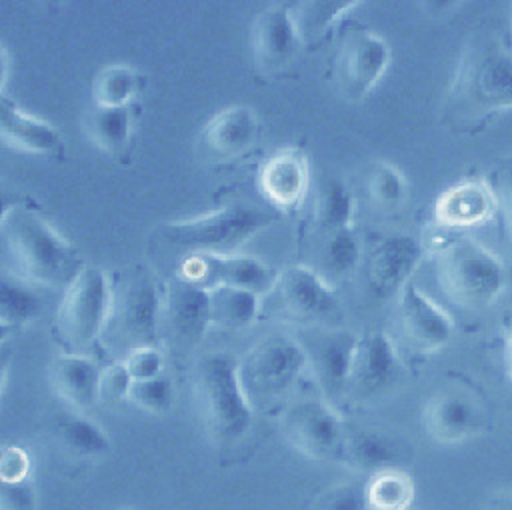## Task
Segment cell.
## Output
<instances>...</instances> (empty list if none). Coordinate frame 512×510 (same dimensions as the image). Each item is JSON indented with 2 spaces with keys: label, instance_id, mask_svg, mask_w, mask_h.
<instances>
[{
  "label": "cell",
  "instance_id": "cell-1",
  "mask_svg": "<svg viewBox=\"0 0 512 510\" xmlns=\"http://www.w3.org/2000/svg\"><path fill=\"white\" fill-rule=\"evenodd\" d=\"M0 234L18 278L26 284L66 288L84 268L76 246L24 204H12Z\"/></svg>",
  "mask_w": 512,
  "mask_h": 510
},
{
  "label": "cell",
  "instance_id": "cell-2",
  "mask_svg": "<svg viewBox=\"0 0 512 510\" xmlns=\"http://www.w3.org/2000/svg\"><path fill=\"white\" fill-rule=\"evenodd\" d=\"M512 108V48L480 42L466 48L446 94L448 118L476 124Z\"/></svg>",
  "mask_w": 512,
  "mask_h": 510
},
{
  "label": "cell",
  "instance_id": "cell-3",
  "mask_svg": "<svg viewBox=\"0 0 512 510\" xmlns=\"http://www.w3.org/2000/svg\"><path fill=\"white\" fill-rule=\"evenodd\" d=\"M196 410L204 432L216 446L240 442L252 426V404L238 376V362L226 352H208L192 374Z\"/></svg>",
  "mask_w": 512,
  "mask_h": 510
},
{
  "label": "cell",
  "instance_id": "cell-4",
  "mask_svg": "<svg viewBox=\"0 0 512 510\" xmlns=\"http://www.w3.org/2000/svg\"><path fill=\"white\" fill-rule=\"evenodd\" d=\"M272 224V216L246 202H232L206 214L160 228V238L184 254H234Z\"/></svg>",
  "mask_w": 512,
  "mask_h": 510
},
{
  "label": "cell",
  "instance_id": "cell-5",
  "mask_svg": "<svg viewBox=\"0 0 512 510\" xmlns=\"http://www.w3.org/2000/svg\"><path fill=\"white\" fill-rule=\"evenodd\" d=\"M436 280L450 302L462 308H484L500 296L506 272L496 254L460 236L438 248Z\"/></svg>",
  "mask_w": 512,
  "mask_h": 510
},
{
  "label": "cell",
  "instance_id": "cell-6",
  "mask_svg": "<svg viewBox=\"0 0 512 510\" xmlns=\"http://www.w3.org/2000/svg\"><path fill=\"white\" fill-rule=\"evenodd\" d=\"M114 310V294L106 272L98 266H84L64 288L56 310L54 328L60 344L70 354L92 348L104 332Z\"/></svg>",
  "mask_w": 512,
  "mask_h": 510
},
{
  "label": "cell",
  "instance_id": "cell-7",
  "mask_svg": "<svg viewBox=\"0 0 512 510\" xmlns=\"http://www.w3.org/2000/svg\"><path fill=\"white\" fill-rule=\"evenodd\" d=\"M308 366L304 346L284 334L256 342L238 362V376L248 402L254 406L284 396Z\"/></svg>",
  "mask_w": 512,
  "mask_h": 510
},
{
  "label": "cell",
  "instance_id": "cell-8",
  "mask_svg": "<svg viewBox=\"0 0 512 510\" xmlns=\"http://www.w3.org/2000/svg\"><path fill=\"white\" fill-rule=\"evenodd\" d=\"M346 430L334 404L324 398H298L282 414L286 440L314 460H338Z\"/></svg>",
  "mask_w": 512,
  "mask_h": 510
},
{
  "label": "cell",
  "instance_id": "cell-9",
  "mask_svg": "<svg viewBox=\"0 0 512 510\" xmlns=\"http://www.w3.org/2000/svg\"><path fill=\"white\" fill-rule=\"evenodd\" d=\"M176 276L206 290L230 286L262 296L272 292L278 280V270L254 256L240 252L186 254L178 264Z\"/></svg>",
  "mask_w": 512,
  "mask_h": 510
},
{
  "label": "cell",
  "instance_id": "cell-10",
  "mask_svg": "<svg viewBox=\"0 0 512 510\" xmlns=\"http://www.w3.org/2000/svg\"><path fill=\"white\" fill-rule=\"evenodd\" d=\"M404 376V362L392 338L382 330L356 336L346 396L368 402L388 394Z\"/></svg>",
  "mask_w": 512,
  "mask_h": 510
},
{
  "label": "cell",
  "instance_id": "cell-11",
  "mask_svg": "<svg viewBox=\"0 0 512 510\" xmlns=\"http://www.w3.org/2000/svg\"><path fill=\"white\" fill-rule=\"evenodd\" d=\"M424 256V246L412 234H384L364 256V278L370 296L386 300L400 294Z\"/></svg>",
  "mask_w": 512,
  "mask_h": 510
},
{
  "label": "cell",
  "instance_id": "cell-12",
  "mask_svg": "<svg viewBox=\"0 0 512 510\" xmlns=\"http://www.w3.org/2000/svg\"><path fill=\"white\" fill-rule=\"evenodd\" d=\"M390 64L388 42L370 30L350 32L338 50L336 80L340 92L358 100L366 96L384 76Z\"/></svg>",
  "mask_w": 512,
  "mask_h": 510
},
{
  "label": "cell",
  "instance_id": "cell-13",
  "mask_svg": "<svg viewBox=\"0 0 512 510\" xmlns=\"http://www.w3.org/2000/svg\"><path fill=\"white\" fill-rule=\"evenodd\" d=\"M252 58L262 74L286 68L304 44L288 4L266 6L252 24Z\"/></svg>",
  "mask_w": 512,
  "mask_h": 510
},
{
  "label": "cell",
  "instance_id": "cell-14",
  "mask_svg": "<svg viewBox=\"0 0 512 510\" xmlns=\"http://www.w3.org/2000/svg\"><path fill=\"white\" fill-rule=\"evenodd\" d=\"M398 322L404 340L416 352H438L454 336L450 314L412 282L398 294Z\"/></svg>",
  "mask_w": 512,
  "mask_h": 510
},
{
  "label": "cell",
  "instance_id": "cell-15",
  "mask_svg": "<svg viewBox=\"0 0 512 510\" xmlns=\"http://www.w3.org/2000/svg\"><path fill=\"white\" fill-rule=\"evenodd\" d=\"M484 412L480 404L462 390L442 388L422 408V428L438 444H458L480 432Z\"/></svg>",
  "mask_w": 512,
  "mask_h": 510
},
{
  "label": "cell",
  "instance_id": "cell-16",
  "mask_svg": "<svg viewBox=\"0 0 512 510\" xmlns=\"http://www.w3.org/2000/svg\"><path fill=\"white\" fill-rule=\"evenodd\" d=\"M272 294L288 316L302 322H318L338 312L334 290L308 266H288L278 272Z\"/></svg>",
  "mask_w": 512,
  "mask_h": 510
},
{
  "label": "cell",
  "instance_id": "cell-17",
  "mask_svg": "<svg viewBox=\"0 0 512 510\" xmlns=\"http://www.w3.org/2000/svg\"><path fill=\"white\" fill-rule=\"evenodd\" d=\"M262 198L280 212L296 210L310 186L308 158L298 148H280L260 166L256 178Z\"/></svg>",
  "mask_w": 512,
  "mask_h": 510
},
{
  "label": "cell",
  "instance_id": "cell-18",
  "mask_svg": "<svg viewBox=\"0 0 512 510\" xmlns=\"http://www.w3.org/2000/svg\"><path fill=\"white\" fill-rule=\"evenodd\" d=\"M160 308L162 296L156 280L148 274H134L128 280L120 302L114 304L112 310V316L116 314L118 318L122 334L134 344L132 348L154 344Z\"/></svg>",
  "mask_w": 512,
  "mask_h": 510
},
{
  "label": "cell",
  "instance_id": "cell-19",
  "mask_svg": "<svg viewBox=\"0 0 512 510\" xmlns=\"http://www.w3.org/2000/svg\"><path fill=\"white\" fill-rule=\"evenodd\" d=\"M356 344V334L348 330H332L318 336L310 348L304 346L308 356V366L322 390L324 400L330 404L346 396V382L350 372L352 350Z\"/></svg>",
  "mask_w": 512,
  "mask_h": 510
},
{
  "label": "cell",
  "instance_id": "cell-20",
  "mask_svg": "<svg viewBox=\"0 0 512 510\" xmlns=\"http://www.w3.org/2000/svg\"><path fill=\"white\" fill-rule=\"evenodd\" d=\"M0 144L34 156L60 152V132L44 118L22 110L10 96L0 94Z\"/></svg>",
  "mask_w": 512,
  "mask_h": 510
},
{
  "label": "cell",
  "instance_id": "cell-21",
  "mask_svg": "<svg viewBox=\"0 0 512 510\" xmlns=\"http://www.w3.org/2000/svg\"><path fill=\"white\" fill-rule=\"evenodd\" d=\"M102 368L84 354L62 352L48 366L52 392L72 410L86 412L100 398Z\"/></svg>",
  "mask_w": 512,
  "mask_h": 510
},
{
  "label": "cell",
  "instance_id": "cell-22",
  "mask_svg": "<svg viewBox=\"0 0 512 510\" xmlns=\"http://www.w3.org/2000/svg\"><path fill=\"white\" fill-rule=\"evenodd\" d=\"M258 136V118L250 106L234 104L216 112L204 126L200 140L216 158H238L250 150Z\"/></svg>",
  "mask_w": 512,
  "mask_h": 510
},
{
  "label": "cell",
  "instance_id": "cell-23",
  "mask_svg": "<svg viewBox=\"0 0 512 510\" xmlns=\"http://www.w3.org/2000/svg\"><path fill=\"white\" fill-rule=\"evenodd\" d=\"M496 212L494 196L486 182H460L444 190L434 202V220L444 228L476 226Z\"/></svg>",
  "mask_w": 512,
  "mask_h": 510
},
{
  "label": "cell",
  "instance_id": "cell-24",
  "mask_svg": "<svg viewBox=\"0 0 512 510\" xmlns=\"http://www.w3.org/2000/svg\"><path fill=\"white\" fill-rule=\"evenodd\" d=\"M172 328L188 340H198L212 326L210 292L178 276L170 278L162 296Z\"/></svg>",
  "mask_w": 512,
  "mask_h": 510
},
{
  "label": "cell",
  "instance_id": "cell-25",
  "mask_svg": "<svg viewBox=\"0 0 512 510\" xmlns=\"http://www.w3.org/2000/svg\"><path fill=\"white\" fill-rule=\"evenodd\" d=\"M338 460L344 462L348 468L370 476L378 470L396 466V446L388 436L376 430L348 428Z\"/></svg>",
  "mask_w": 512,
  "mask_h": 510
},
{
  "label": "cell",
  "instance_id": "cell-26",
  "mask_svg": "<svg viewBox=\"0 0 512 510\" xmlns=\"http://www.w3.org/2000/svg\"><path fill=\"white\" fill-rule=\"evenodd\" d=\"M364 496L368 510H412L416 486L406 470L392 466L368 476Z\"/></svg>",
  "mask_w": 512,
  "mask_h": 510
},
{
  "label": "cell",
  "instance_id": "cell-27",
  "mask_svg": "<svg viewBox=\"0 0 512 510\" xmlns=\"http://www.w3.org/2000/svg\"><path fill=\"white\" fill-rule=\"evenodd\" d=\"M354 196L338 178H324L314 196V224L322 234L354 228Z\"/></svg>",
  "mask_w": 512,
  "mask_h": 510
},
{
  "label": "cell",
  "instance_id": "cell-28",
  "mask_svg": "<svg viewBox=\"0 0 512 510\" xmlns=\"http://www.w3.org/2000/svg\"><path fill=\"white\" fill-rule=\"evenodd\" d=\"M210 292L212 326L224 330H240L250 326L260 312V296L248 290L216 286Z\"/></svg>",
  "mask_w": 512,
  "mask_h": 510
},
{
  "label": "cell",
  "instance_id": "cell-29",
  "mask_svg": "<svg viewBox=\"0 0 512 510\" xmlns=\"http://www.w3.org/2000/svg\"><path fill=\"white\" fill-rule=\"evenodd\" d=\"M86 138L106 154H118L130 140L132 118L128 108H92L82 122Z\"/></svg>",
  "mask_w": 512,
  "mask_h": 510
},
{
  "label": "cell",
  "instance_id": "cell-30",
  "mask_svg": "<svg viewBox=\"0 0 512 510\" xmlns=\"http://www.w3.org/2000/svg\"><path fill=\"white\" fill-rule=\"evenodd\" d=\"M58 440L62 448L80 458H92L108 452L110 438L108 434L82 412L66 414L56 426Z\"/></svg>",
  "mask_w": 512,
  "mask_h": 510
},
{
  "label": "cell",
  "instance_id": "cell-31",
  "mask_svg": "<svg viewBox=\"0 0 512 510\" xmlns=\"http://www.w3.org/2000/svg\"><path fill=\"white\" fill-rule=\"evenodd\" d=\"M136 90L138 76L126 64H108L92 80V98L100 108H128Z\"/></svg>",
  "mask_w": 512,
  "mask_h": 510
},
{
  "label": "cell",
  "instance_id": "cell-32",
  "mask_svg": "<svg viewBox=\"0 0 512 510\" xmlns=\"http://www.w3.org/2000/svg\"><path fill=\"white\" fill-rule=\"evenodd\" d=\"M42 304L38 294L20 278L0 272V320L20 328L36 318Z\"/></svg>",
  "mask_w": 512,
  "mask_h": 510
},
{
  "label": "cell",
  "instance_id": "cell-33",
  "mask_svg": "<svg viewBox=\"0 0 512 510\" xmlns=\"http://www.w3.org/2000/svg\"><path fill=\"white\" fill-rule=\"evenodd\" d=\"M356 0H312L300 2L296 10H292L302 42H310L320 38L340 16L348 10L356 8Z\"/></svg>",
  "mask_w": 512,
  "mask_h": 510
},
{
  "label": "cell",
  "instance_id": "cell-34",
  "mask_svg": "<svg viewBox=\"0 0 512 510\" xmlns=\"http://www.w3.org/2000/svg\"><path fill=\"white\" fill-rule=\"evenodd\" d=\"M366 188L370 200L382 210H394L402 206L408 196V182L404 174L388 162L372 164L366 178Z\"/></svg>",
  "mask_w": 512,
  "mask_h": 510
},
{
  "label": "cell",
  "instance_id": "cell-35",
  "mask_svg": "<svg viewBox=\"0 0 512 510\" xmlns=\"http://www.w3.org/2000/svg\"><path fill=\"white\" fill-rule=\"evenodd\" d=\"M324 266L334 274H348L362 260V246L354 228H344L324 236L322 244Z\"/></svg>",
  "mask_w": 512,
  "mask_h": 510
},
{
  "label": "cell",
  "instance_id": "cell-36",
  "mask_svg": "<svg viewBox=\"0 0 512 510\" xmlns=\"http://www.w3.org/2000/svg\"><path fill=\"white\" fill-rule=\"evenodd\" d=\"M126 400L148 414L160 416L172 408L174 388L170 378L166 376H156L150 380H132Z\"/></svg>",
  "mask_w": 512,
  "mask_h": 510
},
{
  "label": "cell",
  "instance_id": "cell-37",
  "mask_svg": "<svg viewBox=\"0 0 512 510\" xmlns=\"http://www.w3.org/2000/svg\"><path fill=\"white\" fill-rule=\"evenodd\" d=\"M488 188L496 202V212H500L506 238L512 246V156L500 160L488 174Z\"/></svg>",
  "mask_w": 512,
  "mask_h": 510
},
{
  "label": "cell",
  "instance_id": "cell-38",
  "mask_svg": "<svg viewBox=\"0 0 512 510\" xmlns=\"http://www.w3.org/2000/svg\"><path fill=\"white\" fill-rule=\"evenodd\" d=\"M312 510H368L364 484L346 482L326 490L314 504Z\"/></svg>",
  "mask_w": 512,
  "mask_h": 510
},
{
  "label": "cell",
  "instance_id": "cell-39",
  "mask_svg": "<svg viewBox=\"0 0 512 510\" xmlns=\"http://www.w3.org/2000/svg\"><path fill=\"white\" fill-rule=\"evenodd\" d=\"M122 364L126 366L132 380H150L162 376L164 354L154 344L138 346L126 354Z\"/></svg>",
  "mask_w": 512,
  "mask_h": 510
},
{
  "label": "cell",
  "instance_id": "cell-40",
  "mask_svg": "<svg viewBox=\"0 0 512 510\" xmlns=\"http://www.w3.org/2000/svg\"><path fill=\"white\" fill-rule=\"evenodd\" d=\"M0 510H38V500L30 480H0Z\"/></svg>",
  "mask_w": 512,
  "mask_h": 510
},
{
  "label": "cell",
  "instance_id": "cell-41",
  "mask_svg": "<svg viewBox=\"0 0 512 510\" xmlns=\"http://www.w3.org/2000/svg\"><path fill=\"white\" fill-rule=\"evenodd\" d=\"M130 384H132V378L122 362L108 364L106 368H102V374H100V398L110 402L126 400Z\"/></svg>",
  "mask_w": 512,
  "mask_h": 510
},
{
  "label": "cell",
  "instance_id": "cell-42",
  "mask_svg": "<svg viewBox=\"0 0 512 510\" xmlns=\"http://www.w3.org/2000/svg\"><path fill=\"white\" fill-rule=\"evenodd\" d=\"M30 460L26 450L18 446H6L0 450V480L22 482L28 480Z\"/></svg>",
  "mask_w": 512,
  "mask_h": 510
},
{
  "label": "cell",
  "instance_id": "cell-43",
  "mask_svg": "<svg viewBox=\"0 0 512 510\" xmlns=\"http://www.w3.org/2000/svg\"><path fill=\"white\" fill-rule=\"evenodd\" d=\"M484 510H512V494L510 492H496L488 498Z\"/></svg>",
  "mask_w": 512,
  "mask_h": 510
},
{
  "label": "cell",
  "instance_id": "cell-44",
  "mask_svg": "<svg viewBox=\"0 0 512 510\" xmlns=\"http://www.w3.org/2000/svg\"><path fill=\"white\" fill-rule=\"evenodd\" d=\"M504 360H506L508 376H510V380H512V324L508 326V332H506V342H504Z\"/></svg>",
  "mask_w": 512,
  "mask_h": 510
},
{
  "label": "cell",
  "instance_id": "cell-45",
  "mask_svg": "<svg viewBox=\"0 0 512 510\" xmlns=\"http://www.w3.org/2000/svg\"><path fill=\"white\" fill-rule=\"evenodd\" d=\"M8 64H10L8 52H6L4 46H0V94H2V86H4L6 76H8Z\"/></svg>",
  "mask_w": 512,
  "mask_h": 510
},
{
  "label": "cell",
  "instance_id": "cell-46",
  "mask_svg": "<svg viewBox=\"0 0 512 510\" xmlns=\"http://www.w3.org/2000/svg\"><path fill=\"white\" fill-rule=\"evenodd\" d=\"M14 330H16L14 326H10V324H6V322L0 320V346L10 338V334H12Z\"/></svg>",
  "mask_w": 512,
  "mask_h": 510
},
{
  "label": "cell",
  "instance_id": "cell-47",
  "mask_svg": "<svg viewBox=\"0 0 512 510\" xmlns=\"http://www.w3.org/2000/svg\"><path fill=\"white\" fill-rule=\"evenodd\" d=\"M6 368H8V360L4 354H0V396L4 390V382H6Z\"/></svg>",
  "mask_w": 512,
  "mask_h": 510
},
{
  "label": "cell",
  "instance_id": "cell-48",
  "mask_svg": "<svg viewBox=\"0 0 512 510\" xmlns=\"http://www.w3.org/2000/svg\"><path fill=\"white\" fill-rule=\"evenodd\" d=\"M10 208H12V204H8V200L0 194V226H2V222H4V218H6Z\"/></svg>",
  "mask_w": 512,
  "mask_h": 510
},
{
  "label": "cell",
  "instance_id": "cell-49",
  "mask_svg": "<svg viewBox=\"0 0 512 510\" xmlns=\"http://www.w3.org/2000/svg\"><path fill=\"white\" fill-rule=\"evenodd\" d=\"M510 20H512V14H510Z\"/></svg>",
  "mask_w": 512,
  "mask_h": 510
}]
</instances>
